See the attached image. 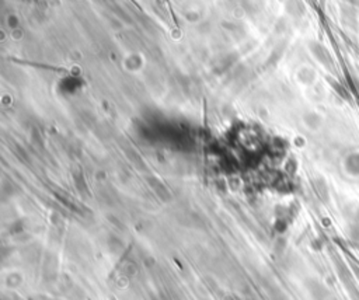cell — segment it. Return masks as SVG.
Returning <instances> with one entry per match:
<instances>
[{"label": "cell", "instance_id": "cell-1", "mask_svg": "<svg viewBox=\"0 0 359 300\" xmlns=\"http://www.w3.org/2000/svg\"><path fill=\"white\" fill-rule=\"evenodd\" d=\"M344 169L348 176L359 177V152H351L344 159Z\"/></svg>", "mask_w": 359, "mask_h": 300}]
</instances>
